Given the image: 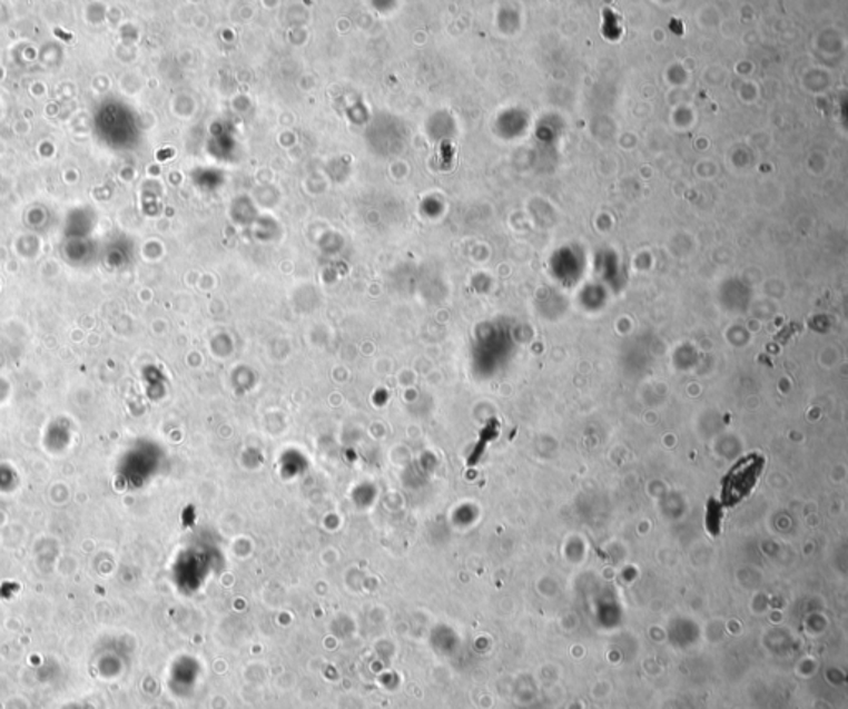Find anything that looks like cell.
<instances>
[{
  "label": "cell",
  "instance_id": "obj_1",
  "mask_svg": "<svg viewBox=\"0 0 848 709\" xmlns=\"http://www.w3.org/2000/svg\"><path fill=\"white\" fill-rule=\"evenodd\" d=\"M766 467V457L759 453H749L726 473L721 481V499L726 508H734L739 502L751 496L758 486L759 477Z\"/></svg>",
  "mask_w": 848,
  "mask_h": 709
}]
</instances>
